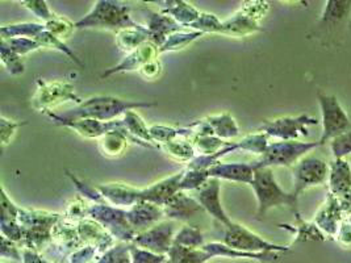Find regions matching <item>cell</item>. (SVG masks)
<instances>
[{"mask_svg":"<svg viewBox=\"0 0 351 263\" xmlns=\"http://www.w3.org/2000/svg\"><path fill=\"white\" fill-rule=\"evenodd\" d=\"M156 103H140L129 101L124 99L113 97H93L83 100L80 105L66 114H54L49 112L48 116H53L62 120H77V118H94L99 121H112L119 116L125 115L128 111H134L137 108H149L154 107Z\"/></svg>","mask_w":351,"mask_h":263,"instance_id":"cell-1","label":"cell"},{"mask_svg":"<svg viewBox=\"0 0 351 263\" xmlns=\"http://www.w3.org/2000/svg\"><path fill=\"white\" fill-rule=\"evenodd\" d=\"M258 201L256 218H263L272 208L288 207L295 214H299V197L291 191H285L275 179L271 167L256 168L254 179L250 184Z\"/></svg>","mask_w":351,"mask_h":263,"instance_id":"cell-2","label":"cell"},{"mask_svg":"<svg viewBox=\"0 0 351 263\" xmlns=\"http://www.w3.org/2000/svg\"><path fill=\"white\" fill-rule=\"evenodd\" d=\"M129 10L130 7L125 4L108 0H99L86 16L75 23V28H106L117 33L127 28L138 27L140 24L133 21L129 16Z\"/></svg>","mask_w":351,"mask_h":263,"instance_id":"cell-3","label":"cell"},{"mask_svg":"<svg viewBox=\"0 0 351 263\" xmlns=\"http://www.w3.org/2000/svg\"><path fill=\"white\" fill-rule=\"evenodd\" d=\"M319 148V141L315 142H300V141H279L272 142L266 149L265 154L256 161L252 162L254 170L265 168L272 166H286L291 167L298 164L302 158L306 157L308 153Z\"/></svg>","mask_w":351,"mask_h":263,"instance_id":"cell-4","label":"cell"},{"mask_svg":"<svg viewBox=\"0 0 351 263\" xmlns=\"http://www.w3.org/2000/svg\"><path fill=\"white\" fill-rule=\"evenodd\" d=\"M317 99L322 115V134L319 140V147H322L339 134L351 131V117L335 95L319 91Z\"/></svg>","mask_w":351,"mask_h":263,"instance_id":"cell-5","label":"cell"},{"mask_svg":"<svg viewBox=\"0 0 351 263\" xmlns=\"http://www.w3.org/2000/svg\"><path fill=\"white\" fill-rule=\"evenodd\" d=\"M88 216L97 221L116 240L130 244L138 234L129 224L127 211L108 203H95L88 207Z\"/></svg>","mask_w":351,"mask_h":263,"instance_id":"cell-6","label":"cell"},{"mask_svg":"<svg viewBox=\"0 0 351 263\" xmlns=\"http://www.w3.org/2000/svg\"><path fill=\"white\" fill-rule=\"evenodd\" d=\"M223 242L232 249H236L243 253H286L289 247L283 245H276L270 241L265 240L263 237L258 236L254 231L247 229L245 225L239 223H230L225 227Z\"/></svg>","mask_w":351,"mask_h":263,"instance_id":"cell-7","label":"cell"},{"mask_svg":"<svg viewBox=\"0 0 351 263\" xmlns=\"http://www.w3.org/2000/svg\"><path fill=\"white\" fill-rule=\"evenodd\" d=\"M316 125H319V120L316 117L303 114L266 120L258 132H263L269 137L279 138L280 141H298V138L309 134V127Z\"/></svg>","mask_w":351,"mask_h":263,"instance_id":"cell-8","label":"cell"},{"mask_svg":"<svg viewBox=\"0 0 351 263\" xmlns=\"http://www.w3.org/2000/svg\"><path fill=\"white\" fill-rule=\"evenodd\" d=\"M292 194L300 197L305 190L324 184L329 178V164L316 155H306L293 166Z\"/></svg>","mask_w":351,"mask_h":263,"instance_id":"cell-9","label":"cell"},{"mask_svg":"<svg viewBox=\"0 0 351 263\" xmlns=\"http://www.w3.org/2000/svg\"><path fill=\"white\" fill-rule=\"evenodd\" d=\"M270 5L266 1H249L240 11L223 23V34L243 37L261 31L259 20L267 14Z\"/></svg>","mask_w":351,"mask_h":263,"instance_id":"cell-10","label":"cell"},{"mask_svg":"<svg viewBox=\"0 0 351 263\" xmlns=\"http://www.w3.org/2000/svg\"><path fill=\"white\" fill-rule=\"evenodd\" d=\"M38 88L33 97V107L38 111L50 112L51 108L64 104L66 101L82 103L75 91L74 86L69 82H43L38 81Z\"/></svg>","mask_w":351,"mask_h":263,"instance_id":"cell-11","label":"cell"},{"mask_svg":"<svg viewBox=\"0 0 351 263\" xmlns=\"http://www.w3.org/2000/svg\"><path fill=\"white\" fill-rule=\"evenodd\" d=\"M176 221H162L154 227L144 231H140L133 240V245L143 247L160 255H167L170 249L174 245L176 237Z\"/></svg>","mask_w":351,"mask_h":263,"instance_id":"cell-12","label":"cell"},{"mask_svg":"<svg viewBox=\"0 0 351 263\" xmlns=\"http://www.w3.org/2000/svg\"><path fill=\"white\" fill-rule=\"evenodd\" d=\"M220 191H221L220 179L209 178L197 191H195V195H196L195 199L208 214H210L213 218H216L225 227H228L232 223V220L223 211Z\"/></svg>","mask_w":351,"mask_h":263,"instance_id":"cell-13","label":"cell"},{"mask_svg":"<svg viewBox=\"0 0 351 263\" xmlns=\"http://www.w3.org/2000/svg\"><path fill=\"white\" fill-rule=\"evenodd\" d=\"M56 124L67 127L73 131L77 132L80 136L86 138H101L110 132L117 131L123 128L121 120H112V121H99L94 118H77V120H62L53 116H49Z\"/></svg>","mask_w":351,"mask_h":263,"instance_id":"cell-14","label":"cell"},{"mask_svg":"<svg viewBox=\"0 0 351 263\" xmlns=\"http://www.w3.org/2000/svg\"><path fill=\"white\" fill-rule=\"evenodd\" d=\"M160 54V48L152 42L147 41L144 45H141L138 49L129 53L128 55L119 64V65L112 67L110 70L104 71L101 78L110 77L116 73H125V71H134V70H141L146 64L157 60Z\"/></svg>","mask_w":351,"mask_h":263,"instance_id":"cell-15","label":"cell"},{"mask_svg":"<svg viewBox=\"0 0 351 263\" xmlns=\"http://www.w3.org/2000/svg\"><path fill=\"white\" fill-rule=\"evenodd\" d=\"M166 217L163 207L149 203V201H138L130 210L127 211V218L133 229L138 233V230L149 229L160 220Z\"/></svg>","mask_w":351,"mask_h":263,"instance_id":"cell-16","label":"cell"},{"mask_svg":"<svg viewBox=\"0 0 351 263\" xmlns=\"http://www.w3.org/2000/svg\"><path fill=\"white\" fill-rule=\"evenodd\" d=\"M184 175V170L180 173H176L174 175L165 178L162 181H157L147 188H144L140 191V201H149L153 204H157L163 207L169 199L179 192V184L182 181V178Z\"/></svg>","mask_w":351,"mask_h":263,"instance_id":"cell-17","label":"cell"},{"mask_svg":"<svg viewBox=\"0 0 351 263\" xmlns=\"http://www.w3.org/2000/svg\"><path fill=\"white\" fill-rule=\"evenodd\" d=\"M343 220H345V214H343L339 199L329 192L326 197V201L322 204L319 212L316 214L315 224L322 231L330 236H335Z\"/></svg>","mask_w":351,"mask_h":263,"instance_id":"cell-18","label":"cell"},{"mask_svg":"<svg viewBox=\"0 0 351 263\" xmlns=\"http://www.w3.org/2000/svg\"><path fill=\"white\" fill-rule=\"evenodd\" d=\"M103 199L113 207H133L140 201V191L125 183H108L96 187Z\"/></svg>","mask_w":351,"mask_h":263,"instance_id":"cell-19","label":"cell"},{"mask_svg":"<svg viewBox=\"0 0 351 263\" xmlns=\"http://www.w3.org/2000/svg\"><path fill=\"white\" fill-rule=\"evenodd\" d=\"M209 178L225 179V181H236L252 184L254 179V167L252 164H223L217 162L207 170Z\"/></svg>","mask_w":351,"mask_h":263,"instance_id":"cell-20","label":"cell"},{"mask_svg":"<svg viewBox=\"0 0 351 263\" xmlns=\"http://www.w3.org/2000/svg\"><path fill=\"white\" fill-rule=\"evenodd\" d=\"M163 211L166 217L174 221H183L191 218L195 214L203 212L204 210L195 197L186 195L184 191H179L163 205Z\"/></svg>","mask_w":351,"mask_h":263,"instance_id":"cell-21","label":"cell"},{"mask_svg":"<svg viewBox=\"0 0 351 263\" xmlns=\"http://www.w3.org/2000/svg\"><path fill=\"white\" fill-rule=\"evenodd\" d=\"M329 192L335 197H348L351 194V166L346 158H337L329 164Z\"/></svg>","mask_w":351,"mask_h":263,"instance_id":"cell-22","label":"cell"},{"mask_svg":"<svg viewBox=\"0 0 351 263\" xmlns=\"http://www.w3.org/2000/svg\"><path fill=\"white\" fill-rule=\"evenodd\" d=\"M186 27L179 24L171 16L163 15L162 12H152L149 16L147 29L150 32V41L154 42L158 48H162L169 36L173 33L180 32Z\"/></svg>","mask_w":351,"mask_h":263,"instance_id":"cell-23","label":"cell"},{"mask_svg":"<svg viewBox=\"0 0 351 263\" xmlns=\"http://www.w3.org/2000/svg\"><path fill=\"white\" fill-rule=\"evenodd\" d=\"M147 41H150V32L147 27H143V25H138L134 28H127L116 33L117 47L127 53H132L138 49Z\"/></svg>","mask_w":351,"mask_h":263,"instance_id":"cell-24","label":"cell"},{"mask_svg":"<svg viewBox=\"0 0 351 263\" xmlns=\"http://www.w3.org/2000/svg\"><path fill=\"white\" fill-rule=\"evenodd\" d=\"M351 14V0L326 1L325 10L319 18V27H335L345 21Z\"/></svg>","mask_w":351,"mask_h":263,"instance_id":"cell-25","label":"cell"},{"mask_svg":"<svg viewBox=\"0 0 351 263\" xmlns=\"http://www.w3.org/2000/svg\"><path fill=\"white\" fill-rule=\"evenodd\" d=\"M204 120L213 132V134L223 141L229 138H234L240 134V128L236 120L228 112L220 114V115L208 116Z\"/></svg>","mask_w":351,"mask_h":263,"instance_id":"cell-26","label":"cell"},{"mask_svg":"<svg viewBox=\"0 0 351 263\" xmlns=\"http://www.w3.org/2000/svg\"><path fill=\"white\" fill-rule=\"evenodd\" d=\"M129 134L125 131L124 125L121 129L117 131L110 132L106 136H103L100 138L99 147L104 155L107 157H119L120 154L124 153V150L127 149L128 145Z\"/></svg>","mask_w":351,"mask_h":263,"instance_id":"cell-27","label":"cell"},{"mask_svg":"<svg viewBox=\"0 0 351 263\" xmlns=\"http://www.w3.org/2000/svg\"><path fill=\"white\" fill-rule=\"evenodd\" d=\"M166 258V263H207L212 258V255L203 247L192 249L173 245Z\"/></svg>","mask_w":351,"mask_h":263,"instance_id":"cell-28","label":"cell"},{"mask_svg":"<svg viewBox=\"0 0 351 263\" xmlns=\"http://www.w3.org/2000/svg\"><path fill=\"white\" fill-rule=\"evenodd\" d=\"M45 29H47L45 24H34V23L4 25L1 27V40H11L17 37H28V38L36 40Z\"/></svg>","mask_w":351,"mask_h":263,"instance_id":"cell-29","label":"cell"},{"mask_svg":"<svg viewBox=\"0 0 351 263\" xmlns=\"http://www.w3.org/2000/svg\"><path fill=\"white\" fill-rule=\"evenodd\" d=\"M174 3L176 5L162 10V14L173 17L183 27H190L202 15V12H199L196 8L192 7L191 4L186 1H174Z\"/></svg>","mask_w":351,"mask_h":263,"instance_id":"cell-30","label":"cell"},{"mask_svg":"<svg viewBox=\"0 0 351 263\" xmlns=\"http://www.w3.org/2000/svg\"><path fill=\"white\" fill-rule=\"evenodd\" d=\"M174 245L180 247H192V249H200L204 247V236L202 230L195 225H183L180 229L176 231L174 237Z\"/></svg>","mask_w":351,"mask_h":263,"instance_id":"cell-31","label":"cell"},{"mask_svg":"<svg viewBox=\"0 0 351 263\" xmlns=\"http://www.w3.org/2000/svg\"><path fill=\"white\" fill-rule=\"evenodd\" d=\"M192 145L195 151L202 155H213L226 145V141L210 134H193Z\"/></svg>","mask_w":351,"mask_h":263,"instance_id":"cell-32","label":"cell"},{"mask_svg":"<svg viewBox=\"0 0 351 263\" xmlns=\"http://www.w3.org/2000/svg\"><path fill=\"white\" fill-rule=\"evenodd\" d=\"M204 33L199 32V31H180V32L173 33L171 36H169V38L166 40V42L163 44V47L160 48V54L166 53V51H174V50L184 49L186 47H189L195 40H197L199 37H202Z\"/></svg>","mask_w":351,"mask_h":263,"instance_id":"cell-33","label":"cell"},{"mask_svg":"<svg viewBox=\"0 0 351 263\" xmlns=\"http://www.w3.org/2000/svg\"><path fill=\"white\" fill-rule=\"evenodd\" d=\"M160 149L163 150L166 154H169L170 157H173L176 161L187 162V164H190L195 158V153H196L193 145L189 141H179V140L163 144V145H160Z\"/></svg>","mask_w":351,"mask_h":263,"instance_id":"cell-34","label":"cell"},{"mask_svg":"<svg viewBox=\"0 0 351 263\" xmlns=\"http://www.w3.org/2000/svg\"><path fill=\"white\" fill-rule=\"evenodd\" d=\"M296 220H298V225L293 230H296V240L298 241H308V240H313V241H324L325 236L322 233V230L313 223H306L302 218V214H295Z\"/></svg>","mask_w":351,"mask_h":263,"instance_id":"cell-35","label":"cell"},{"mask_svg":"<svg viewBox=\"0 0 351 263\" xmlns=\"http://www.w3.org/2000/svg\"><path fill=\"white\" fill-rule=\"evenodd\" d=\"M209 179L207 170H184L179 191H197Z\"/></svg>","mask_w":351,"mask_h":263,"instance_id":"cell-36","label":"cell"},{"mask_svg":"<svg viewBox=\"0 0 351 263\" xmlns=\"http://www.w3.org/2000/svg\"><path fill=\"white\" fill-rule=\"evenodd\" d=\"M96 263H132L130 244L120 242L104 253Z\"/></svg>","mask_w":351,"mask_h":263,"instance_id":"cell-37","label":"cell"},{"mask_svg":"<svg viewBox=\"0 0 351 263\" xmlns=\"http://www.w3.org/2000/svg\"><path fill=\"white\" fill-rule=\"evenodd\" d=\"M1 42H4L10 49L14 50L20 57H23L24 54L31 53L33 50L43 48L40 45V42H37L33 38H28V37H17V38H11V40H1Z\"/></svg>","mask_w":351,"mask_h":263,"instance_id":"cell-38","label":"cell"},{"mask_svg":"<svg viewBox=\"0 0 351 263\" xmlns=\"http://www.w3.org/2000/svg\"><path fill=\"white\" fill-rule=\"evenodd\" d=\"M190 27L199 32L223 33V23L212 14H202Z\"/></svg>","mask_w":351,"mask_h":263,"instance_id":"cell-39","label":"cell"},{"mask_svg":"<svg viewBox=\"0 0 351 263\" xmlns=\"http://www.w3.org/2000/svg\"><path fill=\"white\" fill-rule=\"evenodd\" d=\"M47 31L51 33L53 36L58 37L60 40L67 38L73 31L75 29V24H73L71 21H69L64 17L56 16L51 21L45 23Z\"/></svg>","mask_w":351,"mask_h":263,"instance_id":"cell-40","label":"cell"},{"mask_svg":"<svg viewBox=\"0 0 351 263\" xmlns=\"http://www.w3.org/2000/svg\"><path fill=\"white\" fill-rule=\"evenodd\" d=\"M1 61L7 66L11 74L19 75L24 73V64L21 61V57L14 50L10 49L4 42H1Z\"/></svg>","mask_w":351,"mask_h":263,"instance_id":"cell-41","label":"cell"},{"mask_svg":"<svg viewBox=\"0 0 351 263\" xmlns=\"http://www.w3.org/2000/svg\"><path fill=\"white\" fill-rule=\"evenodd\" d=\"M130 261L132 263H165L167 258L166 255L156 254L153 251L130 244Z\"/></svg>","mask_w":351,"mask_h":263,"instance_id":"cell-42","label":"cell"},{"mask_svg":"<svg viewBox=\"0 0 351 263\" xmlns=\"http://www.w3.org/2000/svg\"><path fill=\"white\" fill-rule=\"evenodd\" d=\"M332 154L337 158H346L351 154V131L339 134L330 141Z\"/></svg>","mask_w":351,"mask_h":263,"instance_id":"cell-43","label":"cell"},{"mask_svg":"<svg viewBox=\"0 0 351 263\" xmlns=\"http://www.w3.org/2000/svg\"><path fill=\"white\" fill-rule=\"evenodd\" d=\"M23 4L31 10L33 14L40 18H43L45 23L51 21L57 15H54L50 8H49L48 3L43 1V0H33V1H23Z\"/></svg>","mask_w":351,"mask_h":263,"instance_id":"cell-44","label":"cell"},{"mask_svg":"<svg viewBox=\"0 0 351 263\" xmlns=\"http://www.w3.org/2000/svg\"><path fill=\"white\" fill-rule=\"evenodd\" d=\"M99 254V250L94 247L86 245L84 247H80V250L74 251L70 258L69 262L70 263H88L94 260H99L96 258Z\"/></svg>","mask_w":351,"mask_h":263,"instance_id":"cell-45","label":"cell"},{"mask_svg":"<svg viewBox=\"0 0 351 263\" xmlns=\"http://www.w3.org/2000/svg\"><path fill=\"white\" fill-rule=\"evenodd\" d=\"M1 258H10L21 262V251L19 250L16 244L4 236H1Z\"/></svg>","mask_w":351,"mask_h":263,"instance_id":"cell-46","label":"cell"},{"mask_svg":"<svg viewBox=\"0 0 351 263\" xmlns=\"http://www.w3.org/2000/svg\"><path fill=\"white\" fill-rule=\"evenodd\" d=\"M0 124H1V133H0V134H1V142H3V145L8 144V141L12 138V136L15 134L17 128L23 125L21 123H15V121H12V120H7L5 117H1Z\"/></svg>","mask_w":351,"mask_h":263,"instance_id":"cell-47","label":"cell"},{"mask_svg":"<svg viewBox=\"0 0 351 263\" xmlns=\"http://www.w3.org/2000/svg\"><path fill=\"white\" fill-rule=\"evenodd\" d=\"M160 73H162V65L158 60H154V61L146 64L140 70V74L144 77L145 79H156L160 77Z\"/></svg>","mask_w":351,"mask_h":263,"instance_id":"cell-48","label":"cell"},{"mask_svg":"<svg viewBox=\"0 0 351 263\" xmlns=\"http://www.w3.org/2000/svg\"><path fill=\"white\" fill-rule=\"evenodd\" d=\"M21 262L23 263H50L47 258H44L40 253L31 250V249H23L21 250Z\"/></svg>","mask_w":351,"mask_h":263,"instance_id":"cell-49","label":"cell"},{"mask_svg":"<svg viewBox=\"0 0 351 263\" xmlns=\"http://www.w3.org/2000/svg\"><path fill=\"white\" fill-rule=\"evenodd\" d=\"M337 236H338V240H339L342 244L351 245V223L349 220L345 218V220L342 221V224H341V227H339V230H338Z\"/></svg>","mask_w":351,"mask_h":263,"instance_id":"cell-50","label":"cell"},{"mask_svg":"<svg viewBox=\"0 0 351 263\" xmlns=\"http://www.w3.org/2000/svg\"><path fill=\"white\" fill-rule=\"evenodd\" d=\"M346 220H349V221L351 223V214L349 216V217H348V218H346Z\"/></svg>","mask_w":351,"mask_h":263,"instance_id":"cell-51","label":"cell"},{"mask_svg":"<svg viewBox=\"0 0 351 263\" xmlns=\"http://www.w3.org/2000/svg\"><path fill=\"white\" fill-rule=\"evenodd\" d=\"M50 263H51V262H50Z\"/></svg>","mask_w":351,"mask_h":263,"instance_id":"cell-52","label":"cell"}]
</instances>
